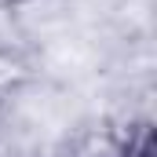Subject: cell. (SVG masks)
<instances>
[{
	"instance_id": "cell-1",
	"label": "cell",
	"mask_w": 157,
	"mask_h": 157,
	"mask_svg": "<svg viewBox=\"0 0 157 157\" xmlns=\"http://www.w3.org/2000/svg\"><path fill=\"white\" fill-rule=\"evenodd\" d=\"M7 11H11V22H15L22 44L40 48L48 40L77 29L73 0H7Z\"/></svg>"
},
{
	"instance_id": "cell-2",
	"label": "cell",
	"mask_w": 157,
	"mask_h": 157,
	"mask_svg": "<svg viewBox=\"0 0 157 157\" xmlns=\"http://www.w3.org/2000/svg\"><path fill=\"white\" fill-rule=\"evenodd\" d=\"M29 77H37L33 59H26L22 51H7V48H0V102H4L7 95H15Z\"/></svg>"
}]
</instances>
